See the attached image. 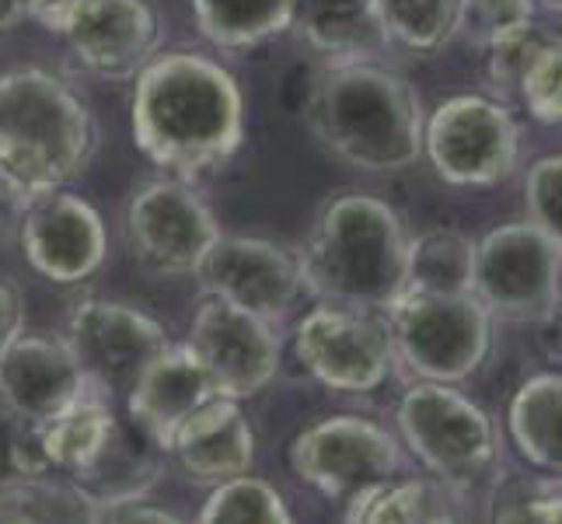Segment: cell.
Here are the masks:
<instances>
[{
  "instance_id": "277c9868",
  "label": "cell",
  "mask_w": 562,
  "mask_h": 524,
  "mask_svg": "<svg viewBox=\"0 0 562 524\" xmlns=\"http://www.w3.org/2000/svg\"><path fill=\"white\" fill-rule=\"evenodd\" d=\"M392 357L416 378L454 384L472 378L490 357L493 319L472 294H405L387 308Z\"/></svg>"
},
{
  "instance_id": "e0dca14e",
  "label": "cell",
  "mask_w": 562,
  "mask_h": 524,
  "mask_svg": "<svg viewBox=\"0 0 562 524\" xmlns=\"http://www.w3.org/2000/svg\"><path fill=\"white\" fill-rule=\"evenodd\" d=\"M88 388L91 384L70 354L67 339L22 333L0 360V395L32 426L64 413Z\"/></svg>"
},
{
  "instance_id": "603a6c76",
  "label": "cell",
  "mask_w": 562,
  "mask_h": 524,
  "mask_svg": "<svg viewBox=\"0 0 562 524\" xmlns=\"http://www.w3.org/2000/svg\"><path fill=\"white\" fill-rule=\"evenodd\" d=\"M562 378L559 371L535 375L510 399V437L535 469L559 476L562 469Z\"/></svg>"
},
{
  "instance_id": "83f0119b",
  "label": "cell",
  "mask_w": 562,
  "mask_h": 524,
  "mask_svg": "<svg viewBox=\"0 0 562 524\" xmlns=\"http://www.w3.org/2000/svg\"><path fill=\"white\" fill-rule=\"evenodd\" d=\"M350 524H458L448 500L430 482H381L350 500Z\"/></svg>"
},
{
  "instance_id": "836d02e7",
  "label": "cell",
  "mask_w": 562,
  "mask_h": 524,
  "mask_svg": "<svg viewBox=\"0 0 562 524\" xmlns=\"http://www.w3.org/2000/svg\"><path fill=\"white\" fill-rule=\"evenodd\" d=\"M525 203H528V221L559 238V227H562V158L559 154H546V158H538L528 168Z\"/></svg>"
},
{
  "instance_id": "d6986e66",
  "label": "cell",
  "mask_w": 562,
  "mask_h": 524,
  "mask_svg": "<svg viewBox=\"0 0 562 524\" xmlns=\"http://www.w3.org/2000/svg\"><path fill=\"white\" fill-rule=\"evenodd\" d=\"M168 451L179 458L189 479L217 487V482L238 479L251 469L256 434H251V426L241 413V402L213 395L179 426Z\"/></svg>"
},
{
  "instance_id": "ac0fdd59",
  "label": "cell",
  "mask_w": 562,
  "mask_h": 524,
  "mask_svg": "<svg viewBox=\"0 0 562 524\" xmlns=\"http://www.w3.org/2000/svg\"><path fill=\"white\" fill-rule=\"evenodd\" d=\"M213 395L217 392H213L210 375L203 371V364L189 349V343H168L161 354L144 367L140 378L133 381V388L126 392V410H130V420L137 423L161 451H168V444L176 437L179 426Z\"/></svg>"
},
{
  "instance_id": "5bb4252c",
  "label": "cell",
  "mask_w": 562,
  "mask_h": 524,
  "mask_svg": "<svg viewBox=\"0 0 562 524\" xmlns=\"http://www.w3.org/2000/svg\"><path fill=\"white\" fill-rule=\"evenodd\" d=\"M196 277L206 294L277 325L297 304L304 280L297 256L266 238L221 235L203 256Z\"/></svg>"
},
{
  "instance_id": "ffe728a7",
  "label": "cell",
  "mask_w": 562,
  "mask_h": 524,
  "mask_svg": "<svg viewBox=\"0 0 562 524\" xmlns=\"http://www.w3.org/2000/svg\"><path fill=\"white\" fill-rule=\"evenodd\" d=\"M290 29L325 64L378 60L392 49L374 0H294Z\"/></svg>"
},
{
  "instance_id": "30bf717a",
  "label": "cell",
  "mask_w": 562,
  "mask_h": 524,
  "mask_svg": "<svg viewBox=\"0 0 562 524\" xmlns=\"http://www.w3.org/2000/svg\"><path fill=\"white\" fill-rule=\"evenodd\" d=\"M217 238L221 224L182 179H154L130 197L126 242L154 277L196 274Z\"/></svg>"
},
{
  "instance_id": "9a60e30c",
  "label": "cell",
  "mask_w": 562,
  "mask_h": 524,
  "mask_svg": "<svg viewBox=\"0 0 562 524\" xmlns=\"http://www.w3.org/2000/svg\"><path fill=\"white\" fill-rule=\"evenodd\" d=\"M22 245L35 274L53 283H81L105 263V224L88 200L67 189H53L22 213Z\"/></svg>"
},
{
  "instance_id": "2e32d148",
  "label": "cell",
  "mask_w": 562,
  "mask_h": 524,
  "mask_svg": "<svg viewBox=\"0 0 562 524\" xmlns=\"http://www.w3.org/2000/svg\"><path fill=\"white\" fill-rule=\"evenodd\" d=\"M64 38L88 74L133 81L161 49V18L147 0H81Z\"/></svg>"
},
{
  "instance_id": "44dd1931",
  "label": "cell",
  "mask_w": 562,
  "mask_h": 524,
  "mask_svg": "<svg viewBox=\"0 0 562 524\" xmlns=\"http://www.w3.org/2000/svg\"><path fill=\"white\" fill-rule=\"evenodd\" d=\"M161 455L165 451L140 431L137 423L115 416L102 451L94 455L88 469L81 476H74L70 482L105 511V508H115V503L140 500L161 472Z\"/></svg>"
},
{
  "instance_id": "60d3db41",
  "label": "cell",
  "mask_w": 562,
  "mask_h": 524,
  "mask_svg": "<svg viewBox=\"0 0 562 524\" xmlns=\"http://www.w3.org/2000/svg\"><path fill=\"white\" fill-rule=\"evenodd\" d=\"M559 4H562V0H535V8L549 11V14H559Z\"/></svg>"
},
{
  "instance_id": "8d00e7d4",
  "label": "cell",
  "mask_w": 562,
  "mask_h": 524,
  "mask_svg": "<svg viewBox=\"0 0 562 524\" xmlns=\"http://www.w3.org/2000/svg\"><path fill=\"white\" fill-rule=\"evenodd\" d=\"M105 511L109 514L102 517V524H182L176 514L150 508L144 500H126V503H115V508H105Z\"/></svg>"
},
{
  "instance_id": "ba28073f",
  "label": "cell",
  "mask_w": 562,
  "mask_h": 524,
  "mask_svg": "<svg viewBox=\"0 0 562 524\" xmlns=\"http://www.w3.org/2000/svg\"><path fill=\"white\" fill-rule=\"evenodd\" d=\"M423 154L451 186H496L510 179L520 133L507 102L490 94H454L423 120Z\"/></svg>"
},
{
  "instance_id": "9c48e42d",
  "label": "cell",
  "mask_w": 562,
  "mask_h": 524,
  "mask_svg": "<svg viewBox=\"0 0 562 524\" xmlns=\"http://www.w3.org/2000/svg\"><path fill=\"white\" fill-rule=\"evenodd\" d=\"M290 469L328 500H357L398 469V444L363 416H325L290 444Z\"/></svg>"
},
{
  "instance_id": "d590c367",
  "label": "cell",
  "mask_w": 562,
  "mask_h": 524,
  "mask_svg": "<svg viewBox=\"0 0 562 524\" xmlns=\"http://www.w3.org/2000/svg\"><path fill=\"white\" fill-rule=\"evenodd\" d=\"M22 333H25V301L14 283L0 280V360H4L11 343Z\"/></svg>"
},
{
  "instance_id": "52a82bcc",
  "label": "cell",
  "mask_w": 562,
  "mask_h": 524,
  "mask_svg": "<svg viewBox=\"0 0 562 524\" xmlns=\"http://www.w3.org/2000/svg\"><path fill=\"white\" fill-rule=\"evenodd\" d=\"M398 431L426 469L451 487L482 482L499 455L490 413L451 384L409 388L398 402Z\"/></svg>"
},
{
  "instance_id": "8fae6325",
  "label": "cell",
  "mask_w": 562,
  "mask_h": 524,
  "mask_svg": "<svg viewBox=\"0 0 562 524\" xmlns=\"http://www.w3.org/2000/svg\"><path fill=\"white\" fill-rule=\"evenodd\" d=\"M67 346L94 392L126 395L144 367L171 343L150 315L123 301L85 298L67 315Z\"/></svg>"
},
{
  "instance_id": "ab89813d",
  "label": "cell",
  "mask_w": 562,
  "mask_h": 524,
  "mask_svg": "<svg viewBox=\"0 0 562 524\" xmlns=\"http://www.w3.org/2000/svg\"><path fill=\"white\" fill-rule=\"evenodd\" d=\"M14 213H22V210L14 207V200L8 197V189L0 186V235H4V227H8V221L14 218Z\"/></svg>"
},
{
  "instance_id": "d4e9b609",
  "label": "cell",
  "mask_w": 562,
  "mask_h": 524,
  "mask_svg": "<svg viewBox=\"0 0 562 524\" xmlns=\"http://www.w3.org/2000/svg\"><path fill=\"white\" fill-rule=\"evenodd\" d=\"M0 524H102V508L70 479L35 472L0 482Z\"/></svg>"
},
{
  "instance_id": "7a4b0ae2",
  "label": "cell",
  "mask_w": 562,
  "mask_h": 524,
  "mask_svg": "<svg viewBox=\"0 0 562 524\" xmlns=\"http://www.w3.org/2000/svg\"><path fill=\"white\" fill-rule=\"evenodd\" d=\"M315 141L367 175H395L423 158V105L416 88L378 60L325 64L304 102Z\"/></svg>"
},
{
  "instance_id": "e575fe53",
  "label": "cell",
  "mask_w": 562,
  "mask_h": 524,
  "mask_svg": "<svg viewBox=\"0 0 562 524\" xmlns=\"http://www.w3.org/2000/svg\"><path fill=\"white\" fill-rule=\"evenodd\" d=\"M562 503H559V479L541 482V487H517L496 503L493 524H559Z\"/></svg>"
},
{
  "instance_id": "f546056e",
  "label": "cell",
  "mask_w": 562,
  "mask_h": 524,
  "mask_svg": "<svg viewBox=\"0 0 562 524\" xmlns=\"http://www.w3.org/2000/svg\"><path fill=\"white\" fill-rule=\"evenodd\" d=\"M552 38L549 29H541L538 22H525L510 32H503L496 38H490L486 46V77H490V88L499 102H510L517 99V85H520V74L531 64V56L546 46Z\"/></svg>"
},
{
  "instance_id": "7c38bea8",
  "label": "cell",
  "mask_w": 562,
  "mask_h": 524,
  "mask_svg": "<svg viewBox=\"0 0 562 524\" xmlns=\"http://www.w3.org/2000/svg\"><path fill=\"white\" fill-rule=\"evenodd\" d=\"M189 349L200 357L213 392L224 399H251L280 371V336L273 325L206 294L189 325Z\"/></svg>"
},
{
  "instance_id": "7402d4cb",
  "label": "cell",
  "mask_w": 562,
  "mask_h": 524,
  "mask_svg": "<svg viewBox=\"0 0 562 524\" xmlns=\"http://www.w3.org/2000/svg\"><path fill=\"white\" fill-rule=\"evenodd\" d=\"M109 402L112 399L88 388V392L77 402H70L64 413H56L53 420L35 426L38 455H43L46 472L74 479L88 469L94 455L102 451V444L115 423V413Z\"/></svg>"
},
{
  "instance_id": "6da1fadb",
  "label": "cell",
  "mask_w": 562,
  "mask_h": 524,
  "mask_svg": "<svg viewBox=\"0 0 562 524\" xmlns=\"http://www.w3.org/2000/svg\"><path fill=\"white\" fill-rule=\"evenodd\" d=\"M133 81V141L147 161L186 182L238 154L245 99L217 60L186 49L158 53Z\"/></svg>"
},
{
  "instance_id": "4316f807",
  "label": "cell",
  "mask_w": 562,
  "mask_h": 524,
  "mask_svg": "<svg viewBox=\"0 0 562 524\" xmlns=\"http://www.w3.org/2000/svg\"><path fill=\"white\" fill-rule=\"evenodd\" d=\"M387 38L413 53H437L461 35L464 0H374Z\"/></svg>"
},
{
  "instance_id": "1f68e13d",
  "label": "cell",
  "mask_w": 562,
  "mask_h": 524,
  "mask_svg": "<svg viewBox=\"0 0 562 524\" xmlns=\"http://www.w3.org/2000/svg\"><path fill=\"white\" fill-rule=\"evenodd\" d=\"M562 46L559 35H552L546 46H541L531 64L520 74L517 85V102L528 109L531 120H538L541 126H559L562 120Z\"/></svg>"
},
{
  "instance_id": "8992f818",
  "label": "cell",
  "mask_w": 562,
  "mask_h": 524,
  "mask_svg": "<svg viewBox=\"0 0 562 524\" xmlns=\"http://www.w3.org/2000/svg\"><path fill=\"white\" fill-rule=\"evenodd\" d=\"M0 133L35 147L64 186L85 175L99 150V123L88 102L67 81L38 67L0 74Z\"/></svg>"
},
{
  "instance_id": "484cf974",
  "label": "cell",
  "mask_w": 562,
  "mask_h": 524,
  "mask_svg": "<svg viewBox=\"0 0 562 524\" xmlns=\"http://www.w3.org/2000/svg\"><path fill=\"white\" fill-rule=\"evenodd\" d=\"M475 242L458 227H434L409 238L405 290L419 294H472Z\"/></svg>"
},
{
  "instance_id": "d6a6232c",
  "label": "cell",
  "mask_w": 562,
  "mask_h": 524,
  "mask_svg": "<svg viewBox=\"0 0 562 524\" xmlns=\"http://www.w3.org/2000/svg\"><path fill=\"white\" fill-rule=\"evenodd\" d=\"M46 472L43 455H38L35 426L0 395V482Z\"/></svg>"
},
{
  "instance_id": "74e56055",
  "label": "cell",
  "mask_w": 562,
  "mask_h": 524,
  "mask_svg": "<svg viewBox=\"0 0 562 524\" xmlns=\"http://www.w3.org/2000/svg\"><path fill=\"white\" fill-rule=\"evenodd\" d=\"M77 4L81 0H25V18H32L35 25H43L53 35H64Z\"/></svg>"
},
{
  "instance_id": "f1b7e54d",
  "label": "cell",
  "mask_w": 562,
  "mask_h": 524,
  "mask_svg": "<svg viewBox=\"0 0 562 524\" xmlns=\"http://www.w3.org/2000/svg\"><path fill=\"white\" fill-rule=\"evenodd\" d=\"M196 524H294V517L277 487L245 472L213 487Z\"/></svg>"
},
{
  "instance_id": "5b68a950",
  "label": "cell",
  "mask_w": 562,
  "mask_h": 524,
  "mask_svg": "<svg viewBox=\"0 0 562 524\" xmlns=\"http://www.w3.org/2000/svg\"><path fill=\"white\" fill-rule=\"evenodd\" d=\"M559 238L531 221L499 224L475 242L472 298L490 319L549 322L559 315Z\"/></svg>"
},
{
  "instance_id": "cb8c5ba5",
  "label": "cell",
  "mask_w": 562,
  "mask_h": 524,
  "mask_svg": "<svg viewBox=\"0 0 562 524\" xmlns=\"http://www.w3.org/2000/svg\"><path fill=\"white\" fill-rule=\"evenodd\" d=\"M192 14L206 43L245 53L290 32L294 0H192Z\"/></svg>"
},
{
  "instance_id": "4dcf8cb0",
  "label": "cell",
  "mask_w": 562,
  "mask_h": 524,
  "mask_svg": "<svg viewBox=\"0 0 562 524\" xmlns=\"http://www.w3.org/2000/svg\"><path fill=\"white\" fill-rule=\"evenodd\" d=\"M0 186L8 189L18 210H25L38 197L53 189H64L56 168L38 154L35 147L14 141L11 133H0Z\"/></svg>"
},
{
  "instance_id": "3957f363",
  "label": "cell",
  "mask_w": 562,
  "mask_h": 524,
  "mask_svg": "<svg viewBox=\"0 0 562 524\" xmlns=\"http://www.w3.org/2000/svg\"><path fill=\"white\" fill-rule=\"evenodd\" d=\"M409 235L398 213L367 192L333 197L297 256L304 287L353 312H387L405 294Z\"/></svg>"
},
{
  "instance_id": "4fadbf2b",
  "label": "cell",
  "mask_w": 562,
  "mask_h": 524,
  "mask_svg": "<svg viewBox=\"0 0 562 524\" xmlns=\"http://www.w3.org/2000/svg\"><path fill=\"white\" fill-rule=\"evenodd\" d=\"M294 349L307 371L336 392H374L395 360L387 325L336 304H322L297 322Z\"/></svg>"
},
{
  "instance_id": "f35d334b",
  "label": "cell",
  "mask_w": 562,
  "mask_h": 524,
  "mask_svg": "<svg viewBox=\"0 0 562 524\" xmlns=\"http://www.w3.org/2000/svg\"><path fill=\"white\" fill-rule=\"evenodd\" d=\"M25 22V0H0V35Z\"/></svg>"
}]
</instances>
